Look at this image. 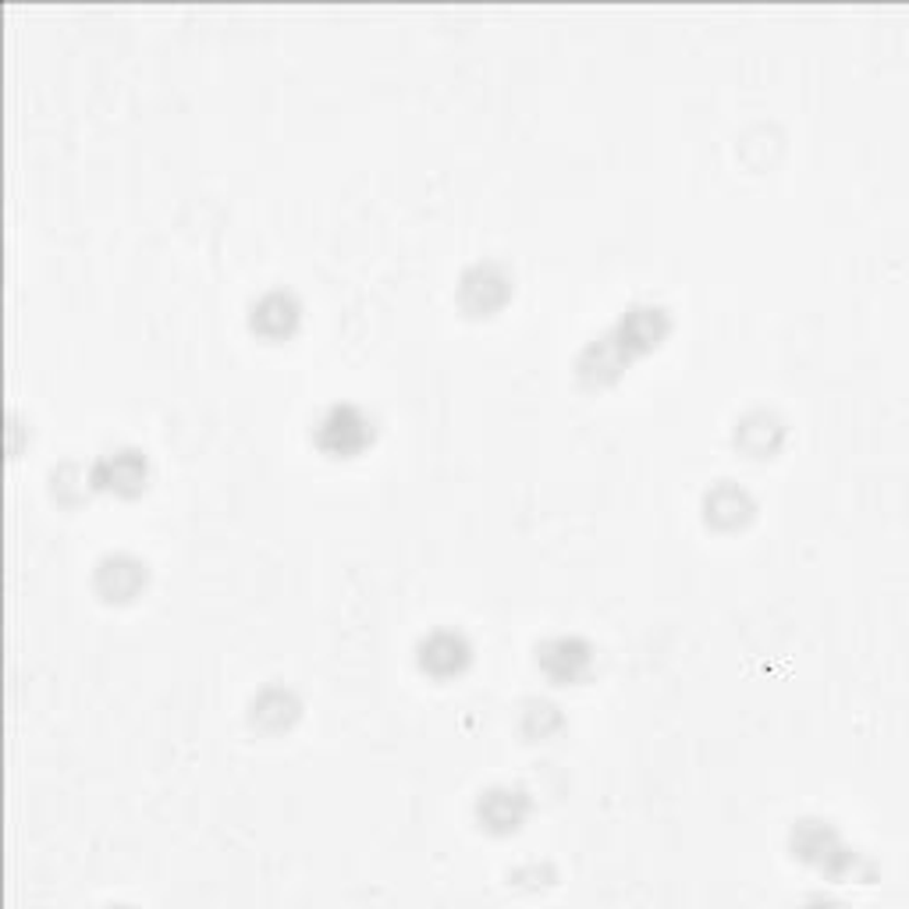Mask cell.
Segmentation results:
<instances>
[{
    "label": "cell",
    "mask_w": 909,
    "mask_h": 909,
    "mask_svg": "<svg viewBox=\"0 0 909 909\" xmlns=\"http://www.w3.org/2000/svg\"><path fill=\"white\" fill-rule=\"evenodd\" d=\"M316 438L330 455H356L370 441V420L352 406H335L321 420Z\"/></svg>",
    "instance_id": "1"
},
{
    "label": "cell",
    "mask_w": 909,
    "mask_h": 909,
    "mask_svg": "<svg viewBox=\"0 0 909 909\" xmlns=\"http://www.w3.org/2000/svg\"><path fill=\"white\" fill-rule=\"evenodd\" d=\"M423 668L434 672V675H452V672H462V665L469 661V646L466 640L458 637V632H438V637H430V643L423 646Z\"/></svg>",
    "instance_id": "2"
},
{
    "label": "cell",
    "mask_w": 909,
    "mask_h": 909,
    "mask_svg": "<svg viewBox=\"0 0 909 909\" xmlns=\"http://www.w3.org/2000/svg\"><path fill=\"white\" fill-rule=\"evenodd\" d=\"M96 466L110 469V476H96V487H107L114 476H118V480H125V494H136L142 480H147V462H142L139 452H118V455L110 452L104 462H96Z\"/></svg>",
    "instance_id": "3"
},
{
    "label": "cell",
    "mask_w": 909,
    "mask_h": 909,
    "mask_svg": "<svg viewBox=\"0 0 909 909\" xmlns=\"http://www.w3.org/2000/svg\"><path fill=\"white\" fill-rule=\"evenodd\" d=\"M281 313H299V306L292 302V295H267L264 302H259V313L253 316V327H264L267 321L278 324V338L284 335H292V327L295 321H281Z\"/></svg>",
    "instance_id": "4"
}]
</instances>
